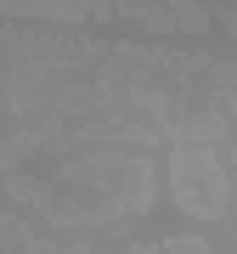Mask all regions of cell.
Instances as JSON below:
<instances>
[{
    "label": "cell",
    "instance_id": "cell-1",
    "mask_svg": "<svg viewBox=\"0 0 237 254\" xmlns=\"http://www.w3.org/2000/svg\"><path fill=\"white\" fill-rule=\"evenodd\" d=\"M175 187H181V203L198 209V215H220L226 209V175H220V164L203 147L175 158Z\"/></svg>",
    "mask_w": 237,
    "mask_h": 254
}]
</instances>
